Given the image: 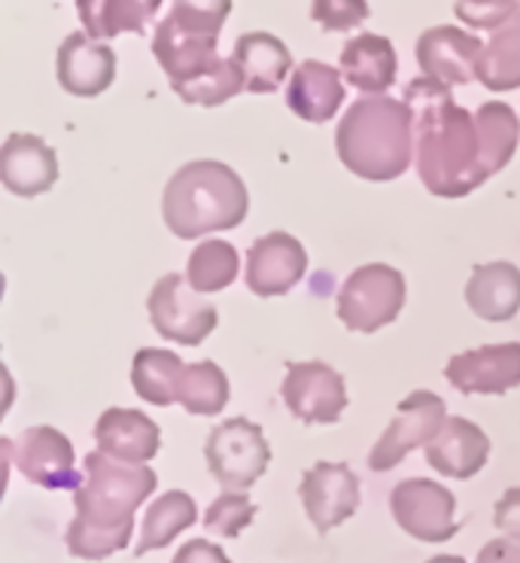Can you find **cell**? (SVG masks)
I'll return each mask as SVG.
<instances>
[{
  "label": "cell",
  "instance_id": "cell-1",
  "mask_svg": "<svg viewBox=\"0 0 520 563\" xmlns=\"http://www.w3.org/2000/svg\"><path fill=\"white\" fill-rule=\"evenodd\" d=\"M402 101L414 113L417 170L427 189L442 198L475 192L484 184L475 117L456 104L447 86L430 77L408 82Z\"/></svg>",
  "mask_w": 520,
  "mask_h": 563
},
{
  "label": "cell",
  "instance_id": "cell-2",
  "mask_svg": "<svg viewBox=\"0 0 520 563\" xmlns=\"http://www.w3.org/2000/svg\"><path fill=\"white\" fill-rule=\"evenodd\" d=\"M150 466H131L107 454L86 457V482L74 494L77 518L67 527V549L82 561H104L125 549L134 530V511L156 490Z\"/></svg>",
  "mask_w": 520,
  "mask_h": 563
},
{
  "label": "cell",
  "instance_id": "cell-3",
  "mask_svg": "<svg viewBox=\"0 0 520 563\" xmlns=\"http://www.w3.org/2000/svg\"><path fill=\"white\" fill-rule=\"evenodd\" d=\"M335 150L344 168L372 184L402 177L414 156V113L405 101L384 95L359 98L344 113Z\"/></svg>",
  "mask_w": 520,
  "mask_h": 563
},
{
  "label": "cell",
  "instance_id": "cell-4",
  "mask_svg": "<svg viewBox=\"0 0 520 563\" xmlns=\"http://www.w3.org/2000/svg\"><path fill=\"white\" fill-rule=\"evenodd\" d=\"M250 196L244 180L229 165L201 158L182 165L165 186L162 213L177 238H201L244 223Z\"/></svg>",
  "mask_w": 520,
  "mask_h": 563
},
{
  "label": "cell",
  "instance_id": "cell-5",
  "mask_svg": "<svg viewBox=\"0 0 520 563\" xmlns=\"http://www.w3.org/2000/svg\"><path fill=\"white\" fill-rule=\"evenodd\" d=\"M405 305V277L384 263L356 268L339 296V320L353 332H377Z\"/></svg>",
  "mask_w": 520,
  "mask_h": 563
},
{
  "label": "cell",
  "instance_id": "cell-6",
  "mask_svg": "<svg viewBox=\"0 0 520 563\" xmlns=\"http://www.w3.org/2000/svg\"><path fill=\"white\" fill-rule=\"evenodd\" d=\"M204 454H208L213 478L225 490H247L259 482L262 472L268 470L272 448L265 442L259 423L247 418H232L210 432Z\"/></svg>",
  "mask_w": 520,
  "mask_h": 563
},
{
  "label": "cell",
  "instance_id": "cell-7",
  "mask_svg": "<svg viewBox=\"0 0 520 563\" xmlns=\"http://www.w3.org/2000/svg\"><path fill=\"white\" fill-rule=\"evenodd\" d=\"M444 423H447L444 399H439L430 390H414L411 396H405L399 408H396V418L390 420L387 432L372 448L368 466L375 472H390L414 448L430 445L432 439L444 430Z\"/></svg>",
  "mask_w": 520,
  "mask_h": 563
},
{
  "label": "cell",
  "instance_id": "cell-8",
  "mask_svg": "<svg viewBox=\"0 0 520 563\" xmlns=\"http://www.w3.org/2000/svg\"><path fill=\"white\" fill-rule=\"evenodd\" d=\"M150 320L162 339L196 347L217 329V308L186 289L180 275H165L150 292Z\"/></svg>",
  "mask_w": 520,
  "mask_h": 563
},
{
  "label": "cell",
  "instance_id": "cell-9",
  "mask_svg": "<svg viewBox=\"0 0 520 563\" xmlns=\"http://www.w3.org/2000/svg\"><path fill=\"white\" fill-rule=\"evenodd\" d=\"M390 509L396 525L420 542H447L460 530L454 521V494L430 478H408L396 485Z\"/></svg>",
  "mask_w": 520,
  "mask_h": 563
},
{
  "label": "cell",
  "instance_id": "cell-10",
  "mask_svg": "<svg viewBox=\"0 0 520 563\" xmlns=\"http://www.w3.org/2000/svg\"><path fill=\"white\" fill-rule=\"evenodd\" d=\"M444 378L463 396H502L520 387V341L456 354Z\"/></svg>",
  "mask_w": 520,
  "mask_h": 563
},
{
  "label": "cell",
  "instance_id": "cell-11",
  "mask_svg": "<svg viewBox=\"0 0 520 563\" xmlns=\"http://www.w3.org/2000/svg\"><path fill=\"white\" fill-rule=\"evenodd\" d=\"M287 408L305 423H335L347 408V387L335 368L325 363H296L289 366L280 387Z\"/></svg>",
  "mask_w": 520,
  "mask_h": 563
},
{
  "label": "cell",
  "instance_id": "cell-12",
  "mask_svg": "<svg viewBox=\"0 0 520 563\" xmlns=\"http://www.w3.org/2000/svg\"><path fill=\"white\" fill-rule=\"evenodd\" d=\"M301 503L320 533L344 525L359 509V478L347 463H317L301 478Z\"/></svg>",
  "mask_w": 520,
  "mask_h": 563
},
{
  "label": "cell",
  "instance_id": "cell-13",
  "mask_svg": "<svg viewBox=\"0 0 520 563\" xmlns=\"http://www.w3.org/2000/svg\"><path fill=\"white\" fill-rule=\"evenodd\" d=\"M484 43L475 34H466L460 27L439 25L430 27L417 40V65L423 77L435 79L442 86H466L478 77V58Z\"/></svg>",
  "mask_w": 520,
  "mask_h": 563
},
{
  "label": "cell",
  "instance_id": "cell-14",
  "mask_svg": "<svg viewBox=\"0 0 520 563\" xmlns=\"http://www.w3.org/2000/svg\"><path fill=\"white\" fill-rule=\"evenodd\" d=\"M15 451V466L27 482L49 490H79L86 478L74 470V448L67 435L49 427H31L22 432Z\"/></svg>",
  "mask_w": 520,
  "mask_h": 563
},
{
  "label": "cell",
  "instance_id": "cell-15",
  "mask_svg": "<svg viewBox=\"0 0 520 563\" xmlns=\"http://www.w3.org/2000/svg\"><path fill=\"white\" fill-rule=\"evenodd\" d=\"M308 268V253L287 232L259 238L247 253V287L262 299L284 296L299 284Z\"/></svg>",
  "mask_w": 520,
  "mask_h": 563
},
{
  "label": "cell",
  "instance_id": "cell-16",
  "mask_svg": "<svg viewBox=\"0 0 520 563\" xmlns=\"http://www.w3.org/2000/svg\"><path fill=\"white\" fill-rule=\"evenodd\" d=\"M153 53H156L158 65L168 74L174 92H180L182 86L196 82L213 67H220V55H217V37H201V34H189L182 31L174 19H165L156 31L153 40Z\"/></svg>",
  "mask_w": 520,
  "mask_h": 563
},
{
  "label": "cell",
  "instance_id": "cell-17",
  "mask_svg": "<svg viewBox=\"0 0 520 563\" xmlns=\"http://www.w3.org/2000/svg\"><path fill=\"white\" fill-rule=\"evenodd\" d=\"M0 180L15 196L34 198L49 192L58 180V158L34 134H10L0 150Z\"/></svg>",
  "mask_w": 520,
  "mask_h": 563
},
{
  "label": "cell",
  "instance_id": "cell-18",
  "mask_svg": "<svg viewBox=\"0 0 520 563\" xmlns=\"http://www.w3.org/2000/svg\"><path fill=\"white\" fill-rule=\"evenodd\" d=\"M117 77V55L89 34H70L58 49V82L77 98H95Z\"/></svg>",
  "mask_w": 520,
  "mask_h": 563
},
{
  "label": "cell",
  "instance_id": "cell-19",
  "mask_svg": "<svg viewBox=\"0 0 520 563\" xmlns=\"http://www.w3.org/2000/svg\"><path fill=\"white\" fill-rule=\"evenodd\" d=\"M95 439L101 454L131 466H146V460L156 457L158 451L156 420L134 408H107L95 423Z\"/></svg>",
  "mask_w": 520,
  "mask_h": 563
},
{
  "label": "cell",
  "instance_id": "cell-20",
  "mask_svg": "<svg viewBox=\"0 0 520 563\" xmlns=\"http://www.w3.org/2000/svg\"><path fill=\"white\" fill-rule=\"evenodd\" d=\"M490 457L487 432L466 418H447L444 430L427 445V460L432 470L447 478H472L484 470Z\"/></svg>",
  "mask_w": 520,
  "mask_h": 563
},
{
  "label": "cell",
  "instance_id": "cell-21",
  "mask_svg": "<svg viewBox=\"0 0 520 563\" xmlns=\"http://www.w3.org/2000/svg\"><path fill=\"white\" fill-rule=\"evenodd\" d=\"M344 101L341 70L323 62H301L287 89L289 110L305 122H329Z\"/></svg>",
  "mask_w": 520,
  "mask_h": 563
},
{
  "label": "cell",
  "instance_id": "cell-22",
  "mask_svg": "<svg viewBox=\"0 0 520 563\" xmlns=\"http://www.w3.org/2000/svg\"><path fill=\"white\" fill-rule=\"evenodd\" d=\"M466 301L482 320H511L520 311V268L511 263L475 265L468 277Z\"/></svg>",
  "mask_w": 520,
  "mask_h": 563
},
{
  "label": "cell",
  "instance_id": "cell-23",
  "mask_svg": "<svg viewBox=\"0 0 520 563\" xmlns=\"http://www.w3.org/2000/svg\"><path fill=\"white\" fill-rule=\"evenodd\" d=\"M396 67H399L396 49L390 40L380 34H359L341 53V77L359 92L380 95L384 89H390Z\"/></svg>",
  "mask_w": 520,
  "mask_h": 563
},
{
  "label": "cell",
  "instance_id": "cell-24",
  "mask_svg": "<svg viewBox=\"0 0 520 563\" xmlns=\"http://www.w3.org/2000/svg\"><path fill=\"white\" fill-rule=\"evenodd\" d=\"M232 58L244 70L247 92L256 95L277 92L280 82L289 77V67H292L287 46L274 37V34H262V31L237 37Z\"/></svg>",
  "mask_w": 520,
  "mask_h": 563
},
{
  "label": "cell",
  "instance_id": "cell-25",
  "mask_svg": "<svg viewBox=\"0 0 520 563\" xmlns=\"http://www.w3.org/2000/svg\"><path fill=\"white\" fill-rule=\"evenodd\" d=\"M162 0H77L79 22L95 40L117 37L122 31L144 34Z\"/></svg>",
  "mask_w": 520,
  "mask_h": 563
},
{
  "label": "cell",
  "instance_id": "cell-26",
  "mask_svg": "<svg viewBox=\"0 0 520 563\" xmlns=\"http://www.w3.org/2000/svg\"><path fill=\"white\" fill-rule=\"evenodd\" d=\"M186 366L177 354L170 351H156V347H144L134 356V368H131V380L141 399L153 402V406H170L180 402V387Z\"/></svg>",
  "mask_w": 520,
  "mask_h": 563
},
{
  "label": "cell",
  "instance_id": "cell-27",
  "mask_svg": "<svg viewBox=\"0 0 520 563\" xmlns=\"http://www.w3.org/2000/svg\"><path fill=\"white\" fill-rule=\"evenodd\" d=\"M475 122H478V134H482V174L484 180H490L515 156L520 141V122L515 110L499 101L478 107Z\"/></svg>",
  "mask_w": 520,
  "mask_h": 563
},
{
  "label": "cell",
  "instance_id": "cell-28",
  "mask_svg": "<svg viewBox=\"0 0 520 563\" xmlns=\"http://www.w3.org/2000/svg\"><path fill=\"white\" fill-rule=\"evenodd\" d=\"M478 79L494 92H508L520 86V10L506 25L494 31L490 43L478 58Z\"/></svg>",
  "mask_w": 520,
  "mask_h": 563
},
{
  "label": "cell",
  "instance_id": "cell-29",
  "mask_svg": "<svg viewBox=\"0 0 520 563\" xmlns=\"http://www.w3.org/2000/svg\"><path fill=\"white\" fill-rule=\"evenodd\" d=\"M198 509H196V499L189 497V494H182V490H170L165 497H158L150 509H146L144 518V530H141V542H137V549L134 554L141 558L146 551H156L165 549L170 539L180 537L186 527L196 525Z\"/></svg>",
  "mask_w": 520,
  "mask_h": 563
},
{
  "label": "cell",
  "instance_id": "cell-30",
  "mask_svg": "<svg viewBox=\"0 0 520 563\" xmlns=\"http://www.w3.org/2000/svg\"><path fill=\"white\" fill-rule=\"evenodd\" d=\"M225 402H229V378H225V372L217 363L204 360V363H196V366H186L180 387V406L189 415L210 418V415H220Z\"/></svg>",
  "mask_w": 520,
  "mask_h": 563
},
{
  "label": "cell",
  "instance_id": "cell-31",
  "mask_svg": "<svg viewBox=\"0 0 520 563\" xmlns=\"http://www.w3.org/2000/svg\"><path fill=\"white\" fill-rule=\"evenodd\" d=\"M241 260L229 241H204L196 253L189 256V287L196 292H220V289L232 287L237 277Z\"/></svg>",
  "mask_w": 520,
  "mask_h": 563
},
{
  "label": "cell",
  "instance_id": "cell-32",
  "mask_svg": "<svg viewBox=\"0 0 520 563\" xmlns=\"http://www.w3.org/2000/svg\"><path fill=\"white\" fill-rule=\"evenodd\" d=\"M229 10H232V0H177L170 10V19L189 34L220 40Z\"/></svg>",
  "mask_w": 520,
  "mask_h": 563
},
{
  "label": "cell",
  "instance_id": "cell-33",
  "mask_svg": "<svg viewBox=\"0 0 520 563\" xmlns=\"http://www.w3.org/2000/svg\"><path fill=\"white\" fill-rule=\"evenodd\" d=\"M253 518H256V506H253L244 494L229 490V494H222V497L210 506L208 515H204V527H208L210 533L234 539L250 521H253Z\"/></svg>",
  "mask_w": 520,
  "mask_h": 563
},
{
  "label": "cell",
  "instance_id": "cell-34",
  "mask_svg": "<svg viewBox=\"0 0 520 563\" xmlns=\"http://www.w3.org/2000/svg\"><path fill=\"white\" fill-rule=\"evenodd\" d=\"M368 0H313L311 19L323 31H353L368 19Z\"/></svg>",
  "mask_w": 520,
  "mask_h": 563
},
{
  "label": "cell",
  "instance_id": "cell-35",
  "mask_svg": "<svg viewBox=\"0 0 520 563\" xmlns=\"http://www.w3.org/2000/svg\"><path fill=\"white\" fill-rule=\"evenodd\" d=\"M518 0H456L454 13L466 22L468 27H490L496 31L506 25L511 15L518 13Z\"/></svg>",
  "mask_w": 520,
  "mask_h": 563
},
{
  "label": "cell",
  "instance_id": "cell-36",
  "mask_svg": "<svg viewBox=\"0 0 520 563\" xmlns=\"http://www.w3.org/2000/svg\"><path fill=\"white\" fill-rule=\"evenodd\" d=\"M494 525L506 533L508 539L520 542V487H511L502 494V499L496 503Z\"/></svg>",
  "mask_w": 520,
  "mask_h": 563
},
{
  "label": "cell",
  "instance_id": "cell-37",
  "mask_svg": "<svg viewBox=\"0 0 520 563\" xmlns=\"http://www.w3.org/2000/svg\"><path fill=\"white\" fill-rule=\"evenodd\" d=\"M174 563H232L225 558V551L220 545H210L208 539H192V542H186L180 551H177V558Z\"/></svg>",
  "mask_w": 520,
  "mask_h": 563
},
{
  "label": "cell",
  "instance_id": "cell-38",
  "mask_svg": "<svg viewBox=\"0 0 520 563\" xmlns=\"http://www.w3.org/2000/svg\"><path fill=\"white\" fill-rule=\"evenodd\" d=\"M475 563H520V542L518 539H494L484 545Z\"/></svg>",
  "mask_w": 520,
  "mask_h": 563
},
{
  "label": "cell",
  "instance_id": "cell-39",
  "mask_svg": "<svg viewBox=\"0 0 520 563\" xmlns=\"http://www.w3.org/2000/svg\"><path fill=\"white\" fill-rule=\"evenodd\" d=\"M427 563H466L463 558H454V554H439V558H432Z\"/></svg>",
  "mask_w": 520,
  "mask_h": 563
}]
</instances>
